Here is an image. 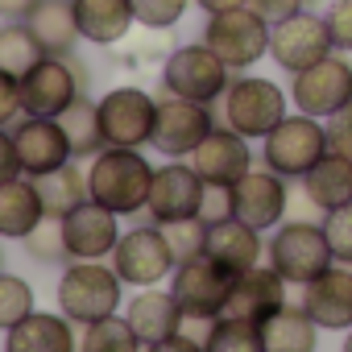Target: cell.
<instances>
[{
	"label": "cell",
	"instance_id": "6da1fadb",
	"mask_svg": "<svg viewBox=\"0 0 352 352\" xmlns=\"http://www.w3.org/2000/svg\"><path fill=\"white\" fill-rule=\"evenodd\" d=\"M153 170L149 157L141 149H120V145H104L91 166H87V191L96 204L112 208L116 216H137L149 204V187H153Z\"/></svg>",
	"mask_w": 352,
	"mask_h": 352
},
{
	"label": "cell",
	"instance_id": "7a4b0ae2",
	"mask_svg": "<svg viewBox=\"0 0 352 352\" xmlns=\"http://www.w3.org/2000/svg\"><path fill=\"white\" fill-rule=\"evenodd\" d=\"M286 104H290V96L274 79L241 71V75H232V83H228V91L220 100V120L232 133H241L249 141H261L290 116Z\"/></svg>",
	"mask_w": 352,
	"mask_h": 352
},
{
	"label": "cell",
	"instance_id": "3957f363",
	"mask_svg": "<svg viewBox=\"0 0 352 352\" xmlns=\"http://www.w3.org/2000/svg\"><path fill=\"white\" fill-rule=\"evenodd\" d=\"M120 294H124V282L104 261H67V270L58 278V311L79 327H87L104 315H116Z\"/></svg>",
	"mask_w": 352,
	"mask_h": 352
},
{
	"label": "cell",
	"instance_id": "277c9868",
	"mask_svg": "<svg viewBox=\"0 0 352 352\" xmlns=\"http://www.w3.org/2000/svg\"><path fill=\"white\" fill-rule=\"evenodd\" d=\"M232 83V71L220 63V54L204 42H187L174 46L170 58L162 63V91L179 96V100H195V104H216L224 100Z\"/></svg>",
	"mask_w": 352,
	"mask_h": 352
},
{
	"label": "cell",
	"instance_id": "5b68a950",
	"mask_svg": "<svg viewBox=\"0 0 352 352\" xmlns=\"http://www.w3.org/2000/svg\"><path fill=\"white\" fill-rule=\"evenodd\" d=\"M199 42L212 46L232 75H241V71H249L253 63H261L270 54V21L253 5H241V9H228V13H212Z\"/></svg>",
	"mask_w": 352,
	"mask_h": 352
},
{
	"label": "cell",
	"instance_id": "8992f818",
	"mask_svg": "<svg viewBox=\"0 0 352 352\" xmlns=\"http://www.w3.org/2000/svg\"><path fill=\"white\" fill-rule=\"evenodd\" d=\"M91 75L75 54H46L21 79V108L25 116H63L79 96H87Z\"/></svg>",
	"mask_w": 352,
	"mask_h": 352
},
{
	"label": "cell",
	"instance_id": "52a82bcc",
	"mask_svg": "<svg viewBox=\"0 0 352 352\" xmlns=\"http://www.w3.org/2000/svg\"><path fill=\"white\" fill-rule=\"evenodd\" d=\"M265 257H270V265H274L286 282H294V286H307V282L319 278L327 265H336L331 245H327V236H323V220H319V224H315V220H282L278 232H274L270 245H265Z\"/></svg>",
	"mask_w": 352,
	"mask_h": 352
},
{
	"label": "cell",
	"instance_id": "ba28073f",
	"mask_svg": "<svg viewBox=\"0 0 352 352\" xmlns=\"http://www.w3.org/2000/svg\"><path fill=\"white\" fill-rule=\"evenodd\" d=\"M323 153H327V129L307 112L286 116L270 137H261V162L282 179H302Z\"/></svg>",
	"mask_w": 352,
	"mask_h": 352
},
{
	"label": "cell",
	"instance_id": "9c48e42d",
	"mask_svg": "<svg viewBox=\"0 0 352 352\" xmlns=\"http://www.w3.org/2000/svg\"><path fill=\"white\" fill-rule=\"evenodd\" d=\"M100 129L104 145L120 149H141L153 141V120H157V100L145 87H112L100 100Z\"/></svg>",
	"mask_w": 352,
	"mask_h": 352
},
{
	"label": "cell",
	"instance_id": "30bf717a",
	"mask_svg": "<svg viewBox=\"0 0 352 352\" xmlns=\"http://www.w3.org/2000/svg\"><path fill=\"white\" fill-rule=\"evenodd\" d=\"M290 100H294L298 112H307V116H315V120L336 116L344 104H352V63L331 50V54L319 58L315 67H307V71L294 75Z\"/></svg>",
	"mask_w": 352,
	"mask_h": 352
},
{
	"label": "cell",
	"instance_id": "8fae6325",
	"mask_svg": "<svg viewBox=\"0 0 352 352\" xmlns=\"http://www.w3.org/2000/svg\"><path fill=\"white\" fill-rule=\"evenodd\" d=\"M174 265L179 261H174L157 224H141V228L120 232V241L112 249V270L120 274L124 286H157L174 274Z\"/></svg>",
	"mask_w": 352,
	"mask_h": 352
},
{
	"label": "cell",
	"instance_id": "7c38bea8",
	"mask_svg": "<svg viewBox=\"0 0 352 352\" xmlns=\"http://www.w3.org/2000/svg\"><path fill=\"white\" fill-rule=\"evenodd\" d=\"M216 129L212 104L179 100V96H162L157 100V120H153V149L166 157H191L199 141Z\"/></svg>",
	"mask_w": 352,
	"mask_h": 352
},
{
	"label": "cell",
	"instance_id": "4fadbf2b",
	"mask_svg": "<svg viewBox=\"0 0 352 352\" xmlns=\"http://www.w3.org/2000/svg\"><path fill=\"white\" fill-rule=\"evenodd\" d=\"M204 179L199 170L187 162V157H170L166 166L153 170V187H149V220L153 224H174V220H191L199 216V204H204Z\"/></svg>",
	"mask_w": 352,
	"mask_h": 352
},
{
	"label": "cell",
	"instance_id": "5bb4252c",
	"mask_svg": "<svg viewBox=\"0 0 352 352\" xmlns=\"http://www.w3.org/2000/svg\"><path fill=\"white\" fill-rule=\"evenodd\" d=\"M331 54V38H327V25H323V13L315 9H302L278 25H270V58L286 71V75H298L307 67H315L319 58Z\"/></svg>",
	"mask_w": 352,
	"mask_h": 352
},
{
	"label": "cell",
	"instance_id": "9a60e30c",
	"mask_svg": "<svg viewBox=\"0 0 352 352\" xmlns=\"http://www.w3.org/2000/svg\"><path fill=\"white\" fill-rule=\"evenodd\" d=\"M286 208H290V179L274 174L270 166H261V170L253 166L249 174H241L232 183V216L257 232L278 228L286 220Z\"/></svg>",
	"mask_w": 352,
	"mask_h": 352
},
{
	"label": "cell",
	"instance_id": "2e32d148",
	"mask_svg": "<svg viewBox=\"0 0 352 352\" xmlns=\"http://www.w3.org/2000/svg\"><path fill=\"white\" fill-rule=\"evenodd\" d=\"M170 294L179 298L183 311L195 315H224V302L232 294V274H224L208 253L187 257L170 274Z\"/></svg>",
	"mask_w": 352,
	"mask_h": 352
},
{
	"label": "cell",
	"instance_id": "e0dca14e",
	"mask_svg": "<svg viewBox=\"0 0 352 352\" xmlns=\"http://www.w3.org/2000/svg\"><path fill=\"white\" fill-rule=\"evenodd\" d=\"M63 236H67L71 261H104V257H112V249L120 241V216L96 199H83L79 208H71L63 216Z\"/></svg>",
	"mask_w": 352,
	"mask_h": 352
},
{
	"label": "cell",
	"instance_id": "ac0fdd59",
	"mask_svg": "<svg viewBox=\"0 0 352 352\" xmlns=\"http://www.w3.org/2000/svg\"><path fill=\"white\" fill-rule=\"evenodd\" d=\"M13 141H17L21 174H30V179H42V174H50L75 157L58 116H21L13 124Z\"/></svg>",
	"mask_w": 352,
	"mask_h": 352
},
{
	"label": "cell",
	"instance_id": "d6986e66",
	"mask_svg": "<svg viewBox=\"0 0 352 352\" xmlns=\"http://www.w3.org/2000/svg\"><path fill=\"white\" fill-rule=\"evenodd\" d=\"M302 307L319 323V331H348L352 327V265H327L319 278L302 286Z\"/></svg>",
	"mask_w": 352,
	"mask_h": 352
},
{
	"label": "cell",
	"instance_id": "ffe728a7",
	"mask_svg": "<svg viewBox=\"0 0 352 352\" xmlns=\"http://www.w3.org/2000/svg\"><path fill=\"white\" fill-rule=\"evenodd\" d=\"M187 162L199 170V179H204V183H224V187H232L241 174L253 170L249 137L232 133L228 124H216V129L199 141V149H195Z\"/></svg>",
	"mask_w": 352,
	"mask_h": 352
},
{
	"label": "cell",
	"instance_id": "44dd1931",
	"mask_svg": "<svg viewBox=\"0 0 352 352\" xmlns=\"http://www.w3.org/2000/svg\"><path fill=\"white\" fill-rule=\"evenodd\" d=\"M286 286L290 282L274 265H253V270H245V274L232 278V294L224 302V315L228 319H253V323H261V319H270L286 302Z\"/></svg>",
	"mask_w": 352,
	"mask_h": 352
},
{
	"label": "cell",
	"instance_id": "7402d4cb",
	"mask_svg": "<svg viewBox=\"0 0 352 352\" xmlns=\"http://www.w3.org/2000/svg\"><path fill=\"white\" fill-rule=\"evenodd\" d=\"M204 253H208L224 274H232V278H236V274H245V270L261 265L265 245H261V232H257V228H249L245 220L228 216V220L208 224V245H204Z\"/></svg>",
	"mask_w": 352,
	"mask_h": 352
},
{
	"label": "cell",
	"instance_id": "603a6c76",
	"mask_svg": "<svg viewBox=\"0 0 352 352\" xmlns=\"http://www.w3.org/2000/svg\"><path fill=\"white\" fill-rule=\"evenodd\" d=\"M5 352H79V336L63 311H34L5 331Z\"/></svg>",
	"mask_w": 352,
	"mask_h": 352
},
{
	"label": "cell",
	"instance_id": "cb8c5ba5",
	"mask_svg": "<svg viewBox=\"0 0 352 352\" xmlns=\"http://www.w3.org/2000/svg\"><path fill=\"white\" fill-rule=\"evenodd\" d=\"M42 220H46V204L38 179L17 174V179L0 183V241H25Z\"/></svg>",
	"mask_w": 352,
	"mask_h": 352
},
{
	"label": "cell",
	"instance_id": "d4e9b609",
	"mask_svg": "<svg viewBox=\"0 0 352 352\" xmlns=\"http://www.w3.org/2000/svg\"><path fill=\"white\" fill-rule=\"evenodd\" d=\"M124 319L129 327L137 331V340L149 348V344H162L170 336H179V319H183V307L170 290H153V286H141V294L124 307Z\"/></svg>",
	"mask_w": 352,
	"mask_h": 352
},
{
	"label": "cell",
	"instance_id": "484cf974",
	"mask_svg": "<svg viewBox=\"0 0 352 352\" xmlns=\"http://www.w3.org/2000/svg\"><path fill=\"white\" fill-rule=\"evenodd\" d=\"M71 5L79 21V38L91 46H120L137 25L129 0H71Z\"/></svg>",
	"mask_w": 352,
	"mask_h": 352
},
{
	"label": "cell",
	"instance_id": "4316f807",
	"mask_svg": "<svg viewBox=\"0 0 352 352\" xmlns=\"http://www.w3.org/2000/svg\"><path fill=\"white\" fill-rule=\"evenodd\" d=\"M30 34L38 38V46L46 54H75V46L83 42L79 38V21H75V5L71 0H38L34 13L25 17Z\"/></svg>",
	"mask_w": 352,
	"mask_h": 352
},
{
	"label": "cell",
	"instance_id": "83f0119b",
	"mask_svg": "<svg viewBox=\"0 0 352 352\" xmlns=\"http://www.w3.org/2000/svg\"><path fill=\"white\" fill-rule=\"evenodd\" d=\"M265 352H315L319 348V323L307 315L302 302H282L270 319H261Z\"/></svg>",
	"mask_w": 352,
	"mask_h": 352
},
{
	"label": "cell",
	"instance_id": "f1b7e54d",
	"mask_svg": "<svg viewBox=\"0 0 352 352\" xmlns=\"http://www.w3.org/2000/svg\"><path fill=\"white\" fill-rule=\"evenodd\" d=\"M298 187L311 195V204H315L319 212H331V208L352 204V157L327 149V153L302 174V179H298Z\"/></svg>",
	"mask_w": 352,
	"mask_h": 352
},
{
	"label": "cell",
	"instance_id": "f546056e",
	"mask_svg": "<svg viewBox=\"0 0 352 352\" xmlns=\"http://www.w3.org/2000/svg\"><path fill=\"white\" fill-rule=\"evenodd\" d=\"M38 191H42V204H46V216H67L71 208H79L83 199H91L87 191V166H79L75 157L50 174L38 179Z\"/></svg>",
	"mask_w": 352,
	"mask_h": 352
},
{
	"label": "cell",
	"instance_id": "4dcf8cb0",
	"mask_svg": "<svg viewBox=\"0 0 352 352\" xmlns=\"http://www.w3.org/2000/svg\"><path fill=\"white\" fill-rule=\"evenodd\" d=\"M58 124H63V133H67L75 157H96V153L104 149V129H100V104H96V100L79 96V100L58 116Z\"/></svg>",
	"mask_w": 352,
	"mask_h": 352
},
{
	"label": "cell",
	"instance_id": "1f68e13d",
	"mask_svg": "<svg viewBox=\"0 0 352 352\" xmlns=\"http://www.w3.org/2000/svg\"><path fill=\"white\" fill-rule=\"evenodd\" d=\"M42 58H46V50L38 46V38L30 34L25 21H5L0 25V71H9L13 79H25Z\"/></svg>",
	"mask_w": 352,
	"mask_h": 352
},
{
	"label": "cell",
	"instance_id": "d6a6232c",
	"mask_svg": "<svg viewBox=\"0 0 352 352\" xmlns=\"http://www.w3.org/2000/svg\"><path fill=\"white\" fill-rule=\"evenodd\" d=\"M79 352H145V344L137 340V331L129 327L124 315H104L83 327Z\"/></svg>",
	"mask_w": 352,
	"mask_h": 352
},
{
	"label": "cell",
	"instance_id": "836d02e7",
	"mask_svg": "<svg viewBox=\"0 0 352 352\" xmlns=\"http://www.w3.org/2000/svg\"><path fill=\"white\" fill-rule=\"evenodd\" d=\"M204 352H265V336H261V323L253 319H228L220 315L212 340Z\"/></svg>",
	"mask_w": 352,
	"mask_h": 352
},
{
	"label": "cell",
	"instance_id": "e575fe53",
	"mask_svg": "<svg viewBox=\"0 0 352 352\" xmlns=\"http://www.w3.org/2000/svg\"><path fill=\"white\" fill-rule=\"evenodd\" d=\"M21 245H25V257L38 261V265H67L71 261L67 236H63V216H46Z\"/></svg>",
	"mask_w": 352,
	"mask_h": 352
},
{
	"label": "cell",
	"instance_id": "d590c367",
	"mask_svg": "<svg viewBox=\"0 0 352 352\" xmlns=\"http://www.w3.org/2000/svg\"><path fill=\"white\" fill-rule=\"evenodd\" d=\"M25 315H34V286L17 274L0 270V331L17 327Z\"/></svg>",
	"mask_w": 352,
	"mask_h": 352
},
{
	"label": "cell",
	"instance_id": "8d00e7d4",
	"mask_svg": "<svg viewBox=\"0 0 352 352\" xmlns=\"http://www.w3.org/2000/svg\"><path fill=\"white\" fill-rule=\"evenodd\" d=\"M124 54H120V67H153V63H166L174 42H170V30H145L141 38H124L120 42Z\"/></svg>",
	"mask_w": 352,
	"mask_h": 352
},
{
	"label": "cell",
	"instance_id": "74e56055",
	"mask_svg": "<svg viewBox=\"0 0 352 352\" xmlns=\"http://www.w3.org/2000/svg\"><path fill=\"white\" fill-rule=\"evenodd\" d=\"M157 228H162V236H166V245H170L174 261L199 257V253H204V245H208V224H204L199 216H191V220H174V224H157Z\"/></svg>",
	"mask_w": 352,
	"mask_h": 352
},
{
	"label": "cell",
	"instance_id": "f35d334b",
	"mask_svg": "<svg viewBox=\"0 0 352 352\" xmlns=\"http://www.w3.org/2000/svg\"><path fill=\"white\" fill-rule=\"evenodd\" d=\"M141 30H174L195 0H129Z\"/></svg>",
	"mask_w": 352,
	"mask_h": 352
},
{
	"label": "cell",
	"instance_id": "ab89813d",
	"mask_svg": "<svg viewBox=\"0 0 352 352\" xmlns=\"http://www.w3.org/2000/svg\"><path fill=\"white\" fill-rule=\"evenodd\" d=\"M323 236L331 245V257L340 265H352V204L323 212Z\"/></svg>",
	"mask_w": 352,
	"mask_h": 352
},
{
	"label": "cell",
	"instance_id": "60d3db41",
	"mask_svg": "<svg viewBox=\"0 0 352 352\" xmlns=\"http://www.w3.org/2000/svg\"><path fill=\"white\" fill-rule=\"evenodd\" d=\"M323 25L336 54H352V0H331L323 9Z\"/></svg>",
	"mask_w": 352,
	"mask_h": 352
},
{
	"label": "cell",
	"instance_id": "b9f144b4",
	"mask_svg": "<svg viewBox=\"0 0 352 352\" xmlns=\"http://www.w3.org/2000/svg\"><path fill=\"white\" fill-rule=\"evenodd\" d=\"M228 216H232V187L208 183L204 187V204H199V220L204 224H216V220H228Z\"/></svg>",
	"mask_w": 352,
	"mask_h": 352
},
{
	"label": "cell",
	"instance_id": "7bdbcfd3",
	"mask_svg": "<svg viewBox=\"0 0 352 352\" xmlns=\"http://www.w3.org/2000/svg\"><path fill=\"white\" fill-rule=\"evenodd\" d=\"M25 116L21 108V79H13L9 71H0V129H9Z\"/></svg>",
	"mask_w": 352,
	"mask_h": 352
},
{
	"label": "cell",
	"instance_id": "ee69618b",
	"mask_svg": "<svg viewBox=\"0 0 352 352\" xmlns=\"http://www.w3.org/2000/svg\"><path fill=\"white\" fill-rule=\"evenodd\" d=\"M323 129H327V149L352 157V104H344L336 116H327Z\"/></svg>",
	"mask_w": 352,
	"mask_h": 352
},
{
	"label": "cell",
	"instance_id": "f6af8a7d",
	"mask_svg": "<svg viewBox=\"0 0 352 352\" xmlns=\"http://www.w3.org/2000/svg\"><path fill=\"white\" fill-rule=\"evenodd\" d=\"M216 323H220V315H195V311H183V319H179V331H183L187 340H195L199 348H208V340H212Z\"/></svg>",
	"mask_w": 352,
	"mask_h": 352
},
{
	"label": "cell",
	"instance_id": "bcb514c9",
	"mask_svg": "<svg viewBox=\"0 0 352 352\" xmlns=\"http://www.w3.org/2000/svg\"><path fill=\"white\" fill-rule=\"evenodd\" d=\"M249 5H253L270 25H278V21H286V17H294V13H302V9H307L302 0H249Z\"/></svg>",
	"mask_w": 352,
	"mask_h": 352
},
{
	"label": "cell",
	"instance_id": "7dc6e473",
	"mask_svg": "<svg viewBox=\"0 0 352 352\" xmlns=\"http://www.w3.org/2000/svg\"><path fill=\"white\" fill-rule=\"evenodd\" d=\"M21 174V157H17V141L9 129H0V183H9Z\"/></svg>",
	"mask_w": 352,
	"mask_h": 352
},
{
	"label": "cell",
	"instance_id": "c3c4849f",
	"mask_svg": "<svg viewBox=\"0 0 352 352\" xmlns=\"http://www.w3.org/2000/svg\"><path fill=\"white\" fill-rule=\"evenodd\" d=\"M38 0H0V21H25Z\"/></svg>",
	"mask_w": 352,
	"mask_h": 352
},
{
	"label": "cell",
	"instance_id": "681fc988",
	"mask_svg": "<svg viewBox=\"0 0 352 352\" xmlns=\"http://www.w3.org/2000/svg\"><path fill=\"white\" fill-rule=\"evenodd\" d=\"M145 352H204V348H199L195 340H187V336L179 331V336H170V340H162V344H149Z\"/></svg>",
	"mask_w": 352,
	"mask_h": 352
},
{
	"label": "cell",
	"instance_id": "f907efd6",
	"mask_svg": "<svg viewBox=\"0 0 352 352\" xmlns=\"http://www.w3.org/2000/svg\"><path fill=\"white\" fill-rule=\"evenodd\" d=\"M195 5L212 17V13H228V9H241V5H249V0H195Z\"/></svg>",
	"mask_w": 352,
	"mask_h": 352
},
{
	"label": "cell",
	"instance_id": "816d5d0a",
	"mask_svg": "<svg viewBox=\"0 0 352 352\" xmlns=\"http://www.w3.org/2000/svg\"><path fill=\"white\" fill-rule=\"evenodd\" d=\"M340 352H352V327H348V340H344V348Z\"/></svg>",
	"mask_w": 352,
	"mask_h": 352
},
{
	"label": "cell",
	"instance_id": "f5cc1de1",
	"mask_svg": "<svg viewBox=\"0 0 352 352\" xmlns=\"http://www.w3.org/2000/svg\"><path fill=\"white\" fill-rule=\"evenodd\" d=\"M302 5H307V9H319V5H323V0H302Z\"/></svg>",
	"mask_w": 352,
	"mask_h": 352
},
{
	"label": "cell",
	"instance_id": "db71d44e",
	"mask_svg": "<svg viewBox=\"0 0 352 352\" xmlns=\"http://www.w3.org/2000/svg\"><path fill=\"white\" fill-rule=\"evenodd\" d=\"M0 270H5V249H0Z\"/></svg>",
	"mask_w": 352,
	"mask_h": 352
}]
</instances>
